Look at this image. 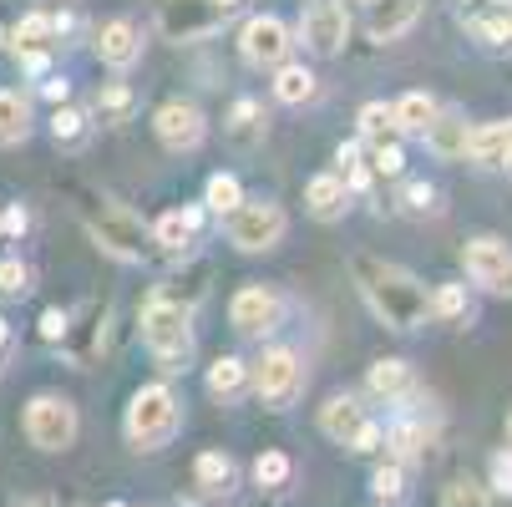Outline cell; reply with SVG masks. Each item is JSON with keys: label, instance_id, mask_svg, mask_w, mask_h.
Wrapping results in <instances>:
<instances>
[{"label": "cell", "instance_id": "cell-1", "mask_svg": "<svg viewBox=\"0 0 512 507\" xmlns=\"http://www.w3.org/2000/svg\"><path fill=\"white\" fill-rule=\"evenodd\" d=\"M350 274H355V289L360 300L371 305V315L391 330H421L426 315H431V295L421 289V279L401 264H386V259H371V254H355L350 259Z\"/></svg>", "mask_w": 512, "mask_h": 507}, {"label": "cell", "instance_id": "cell-2", "mask_svg": "<svg viewBox=\"0 0 512 507\" xmlns=\"http://www.w3.org/2000/svg\"><path fill=\"white\" fill-rule=\"evenodd\" d=\"M122 431H127L132 452H163L178 431H183V401L173 396V386H163V381L142 386V391L127 401Z\"/></svg>", "mask_w": 512, "mask_h": 507}, {"label": "cell", "instance_id": "cell-3", "mask_svg": "<svg viewBox=\"0 0 512 507\" xmlns=\"http://www.w3.org/2000/svg\"><path fill=\"white\" fill-rule=\"evenodd\" d=\"M137 335H142V345L153 350V360L163 371H183V360L193 355V315L178 300H168V295H153L148 305H142Z\"/></svg>", "mask_w": 512, "mask_h": 507}, {"label": "cell", "instance_id": "cell-4", "mask_svg": "<svg viewBox=\"0 0 512 507\" xmlns=\"http://www.w3.org/2000/svg\"><path fill=\"white\" fill-rule=\"evenodd\" d=\"M82 224H87V234H92V244L102 249V254H112V259H122V264H142L153 254V229L137 219V213H127L122 203H87L82 208Z\"/></svg>", "mask_w": 512, "mask_h": 507}, {"label": "cell", "instance_id": "cell-5", "mask_svg": "<svg viewBox=\"0 0 512 507\" xmlns=\"http://www.w3.org/2000/svg\"><path fill=\"white\" fill-rule=\"evenodd\" d=\"M284 229H289L284 208L269 203V198H244L229 213V244L239 254H269V249H279L284 244Z\"/></svg>", "mask_w": 512, "mask_h": 507}, {"label": "cell", "instance_id": "cell-6", "mask_svg": "<svg viewBox=\"0 0 512 507\" xmlns=\"http://www.w3.org/2000/svg\"><path fill=\"white\" fill-rule=\"evenodd\" d=\"M249 381H254V391H259V401L269 411H289L300 401V391H305V366H300V355L289 345H274V350H264L254 360Z\"/></svg>", "mask_w": 512, "mask_h": 507}, {"label": "cell", "instance_id": "cell-7", "mask_svg": "<svg viewBox=\"0 0 512 507\" xmlns=\"http://www.w3.org/2000/svg\"><path fill=\"white\" fill-rule=\"evenodd\" d=\"M77 406H71L66 396H31L26 406V442L36 452H71V442H77Z\"/></svg>", "mask_w": 512, "mask_h": 507}, {"label": "cell", "instance_id": "cell-8", "mask_svg": "<svg viewBox=\"0 0 512 507\" xmlns=\"http://www.w3.org/2000/svg\"><path fill=\"white\" fill-rule=\"evenodd\" d=\"M462 269L477 289L487 295H512V244L482 234V239H467L462 244Z\"/></svg>", "mask_w": 512, "mask_h": 507}, {"label": "cell", "instance_id": "cell-9", "mask_svg": "<svg viewBox=\"0 0 512 507\" xmlns=\"http://www.w3.org/2000/svg\"><path fill=\"white\" fill-rule=\"evenodd\" d=\"M229 11L218 6V0H163L158 11V31L168 41H203L213 31H224Z\"/></svg>", "mask_w": 512, "mask_h": 507}, {"label": "cell", "instance_id": "cell-10", "mask_svg": "<svg viewBox=\"0 0 512 507\" xmlns=\"http://www.w3.org/2000/svg\"><path fill=\"white\" fill-rule=\"evenodd\" d=\"M229 325L239 335H274L284 325V295L269 284H244L229 300Z\"/></svg>", "mask_w": 512, "mask_h": 507}, {"label": "cell", "instance_id": "cell-11", "mask_svg": "<svg viewBox=\"0 0 512 507\" xmlns=\"http://www.w3.org/2000/svg\"><path fill=\"white\" fill-rule=\"evenodd\" d=\"M289 46H295V31H289L279 16H249L244 21V31H239V56L249 61V66H279V61H289Z\"/></svg>", "mask_w": 512, "mask_h": 507}, {"label": "cell", "instance_id": "cell-12", "mask_svg": "<svg viewBox=\"0 0 512 507\" xmlns=\"http://www.w3.org/2000/svg\"><path fill=\"white\" fill-rule=\"evenodd\" d=\"M300 41H305V51H315V56H340V51H345V41H350V16H345L340 0H315V6H305V16H300Z\"/></svg>", "mask_w": 512, "mask_h": 507}, {"label": "cell", "instance_id": "cell-13", "mask_svg": "<svg viewBox=\"0 0 512 507\" xmlns=\"http://www.w3.org/2000/svg\"><path fill=\"white\" fill-rule=\"evenodd\" d=\"M61 16H46V11H31V16H21L16 21V31H11V51H16V61L21 66H31V71H41L46 61H51V51H56V41H61Z\"/></svg>", "mask_w": 512, "mask_h": 507}, {"label": "cell", "instance_id": "cell-14", "mask_svg": "<svg viewBox=\"0 0 512 507\" xmlns=\"http://www.w3.org/2000/svg\"><path fill=\"white\" fill-rule=\"evenodd\" d=\"M153 132H158V142L168 153H193L203 142V132H208V122H203V112L193 102H163L153 112Z\"/></svg>", "mask_w": 512, "mask_h": 507}, {"label": "cell", "instance_id": "cell-15", "mask_svg": "<svg viewBox=\"0 0 512 507\" xmlns=\"http://www.w3.org/2000/svg\"><path fill=\"white\" fill-rule=\"evenodd\" d=\"M421 6L426 0H371L365 6V31H371V41H401L421 21Z\"/></svg>", "mask_w": 512, "mask_h": 507}, {"label": "cell", "instance_id": "cell-16", "mask_svg": "<svg viewBox=\"0 0 512 507\" xmlns=\"http://www.w3.org/2000/svg\"><path fill=\"white\" fill-rule=\"evenodd\" d=\"M305 208H310V219H320V224L345 219L350 213V183L340 173H315L305 183Z\"/></svg>", "mask_w": 512, "mask_h": 507}, {"label": "cell", "instance_id": "cell-17", "mask_svg": "<svg viewBox=\"0 0 512 507\" xmlns=\"http://www.w3.org/2000/svg\"><path fill=\"white\" fill-rule=\"evenodd\" d=\"M97 56H102L112 71L137 66V56H142V36H137V26H132V21H107V26L97 31Z\"/></svg>", "mask_w": 512, "mask_h": 507}, {"label": "cell", "instance_id": "cell-18", "mask_svg": "<svg viewBox=\"0 0 512 507\" xmlns=\"http://www.w3.org/2000/svg\"><path fill=\"white\" fill-rule=\"evenodd\" d=\"M315 92H320V77L305 61H279L274 66V97L284 107H305V102H315Z\"/></svg>", "mask_w": 512, "mask_h": 507}, {"label": "cell", "instance_id": "cell-19", "mask_svg": "<svg viewBox=\"0 0 512 507\" xmlns=\"http://www.w3.org/2000/svg\"><path fill=\"white\" fill-rule=\"evenodd\" d=\"M360 426H365V406H360L355 396H330V401L320 406V431H325L330 442L345 447Z\"/></svg>", "mask_w": 512, "mask_h": 507}, {"label": "cell", "instance_id": "cell-20", "mask_svg": "<svg viewBox=\"0 0 512 507\" xmlns=\"http://www.w3.org/2000/svg\"><path fill=\"white\" fill-rule=\"evenodd\" d=\"M411 386H416V376H411L406 360H396V355L391 360H376L371 376H365V391H371L376 401H406Z\"/></svg>", "mask_w": 512, "mask_h": 507}, {"label": "cell", "instance_id": "cell-21", "mask_svg": "<svg viewBox=\"0 0 512 507\" xmlns=\"http://www.w3.org/2000/svg\"><path fill=\"white\" fill-rule=\"evenodd\" d=\"M467 132H472V127H467L462 112H436V122H431L421 137H426V148H431L436 158H462V153H467Z\"/></svg>", "mask_w": 512, "mask_h": 507}, {"label": "cell", "instance_id": "cell-22", "mask_svg": "<svg viewBox=\"0 0 512 507\" xmlns=\"http://www.w3.org/2000/svg\"><path fill=\"white\" fill-rule=\"evenodd\" d=\"M431 442H436V426H426V421H396L391 431H386V447L396 452V462H421L426 452H431Z\"/></svg>", "mask_w": 512, "mask_h": 507}, {"label": "cell", "instance_id": "cell-23", "mask_svg": "<svg viewBox=\"0 0 512 507\" xmlns=\"http://www.w3.org/2000/svg\"><path fill=\"white\" fill-rule=\"evenodd\" d=\"M193 482H198L208 497H229L234 482H239V467H234L229 452H203V457L193 462Z\"/></svg>", "mask_w": 512, "mask_h": 507}, {"label": "cell", "instance_id": "cell-24", "mask_svg": "<svg viewBox=\"0 0 512 507\" xmlns=\"http://www.w3.org/2000/svg\"><path fill=\"white\" fill-rule=\"evenodd\" d=\"M31 137V102L11 87H0V148H16Z\"/></svg>", "mask_w": 512, "mask_h": 507}, {"label": "cell", "instance_id": "cell-25", "mask_svg": "<svg viewBox=\"0 0 512 507\" xmlns=\"http://www.w3.org/2000/svg\"><path fill=\"white\" fill-rule=\"evenodd\" d=\"M244 386H249V366H244L239 355H218L213 366H208V396H218V401H239Z\"/></svg>", "mask_w": 512, "mask_h": 507}, {"label": "cell", "instance_id": "cell-26", "mask_svg": "<svg viewBox=\"0 0 512 507\" xmlns=\"http://www.w3.org/2000/svg\"><path fill=\"white\" fill-rule=\"evenodd\" d=\"M477 168H507V148H502V122H487V127H472L467 132V153Z\"/></svg>", "mask_w": 512, "mask_h": 507}, {"label": "cell", "instance_id": "cell-27", "mask_svg": "<svg viewBox=\"0 0 512 507\" xmlns=\"http://www.w3.org/2000/svg\"><path fill=\"white\" fill-rule=\"evenodd\" d=\"M193 234H198V208H173V213H163V219L153 224V244H163L173 254L188 249Z\"/></svg>", "mask_w": 512, "mask_h": 507}, {"label": "cell", "instance_id": "cell-28", "mask_svg": "<svg viewBox=\"0 0 512 507\" xmlns=\"http://www.w3.org/2000/svg\"><path fill=\"white\" fill-rule=\"evenodd\" d=\"M431 315L442 320V325H472V295H467V284H436V295H431Z\"/></svg>", "mask_w": 512, "mask_h": 507}, {"label": "cell", "instance_id": "cell-29", "mask_svg": "<svg viewBox=\"0 0 512 507\" xmlns=\"http://www.w3.org/2000/svg\"><path fill=\"white\" fill-rule=\"evenodd\" d=\"M391 112H396V127L401 132H426L431 122H436V112H442V107H436V97L431 92H406L401 102H391Z\"/></svg>", "mask_w": 512, "mask_h": 507}, {"label": "cell", "instance_id": "cell-30", "mask_svg": "<svg viewBox=\"0 0 512 507\" xmlns=\"http://www.w3.org/2000/svg\"><path fill=\"white\" fill-rule=\"evenodd\" d=\"M239 203H244V183H239L234 173H213V178H208V188H203V208H208V213L229 219Z\"/></svg>", "mask_w": 512, "mask_h": 507}, {"label": "cell", "instance_id": "cell-31", "mask_svg": "<svg viewBox=\"0 0 512 507\" xmlns=\"http://www.w3.org/2000/svg\"><path fill=\"white\" fill-rule=\"evenodd\" d=\"M401 137V127H396V112L386 107V102H365L360 107V142H396Z\"/></svg>", "mask_w": 512, "mask_h": 507}, {"label": "cell", "instance_id": "cell-32", "mask_svg": "<svg viewBox=\"0 0 512 507\" xmlns=\"http://www.w3.org/2000/svg\"><path fill=\"white\" fill-rule=\"evenodd\" d=\"M442 507H497V492L472 482V477H457L447 492H442Z\"/></svg>", "mask_w": 512, "mask_h": 507}, {"label": "cell", "instance_id": "cell-33", "mask_svg": "<svg viewBox=\"0 0 512 507\" xmlns=\"http://www.w3.org/2000/svg\"><path fill=\"white\" fill-rule=\"evenodd\" d=\"M87 127H92V122H87L77 107H56V117H51V137L61 142V148H82Z\"/></svg>", "mask_w": 512, "mask_h": 507}, {"label": "cell", "instance_id": "cell-34", "mask_svg": "<svg viewBox=\"0 0 512 507\" xmlns=\"http://www.w3.org/2000/svg\"><path fill=\"white\" fill-rule=\"evenodd\" d=\"M229 132H234L239 142H254V137L264 132V107H259L254 97H239L234 112H229Z\"/></svg>", "mask_w": 512, "mask_h": 507}, {"label": "cell", "instance_id": "cell-35", "mask_svg": "<svg viewBox=\"0 0 512 507\" xmlns=\"http://www.w3.org/2000/svg\"><path fill=\"white\" fill-rule=\"evenodd\" d=\"M132 107H137V102H132V92H127L122 82H112V87H102V92H97V117H102V122H112V127H117V122H127V117H132Z\"/></svg>", "mask_w": 512, "mask_h": 507}, {"label": "cell", "instance_id": "cell-36", "mask_svg": "<svg viewBox=\"0 0 512 507\" xmlns=\"http://www.w3.org/2000/svg\"><path fill=\"white\" fill-rule=\"evenodd\" d=\"M289 472H295V462H289L284 452H264V457L254 462V482L269 487V492H279V487L289 482Z\"/></svg>", "mask_w": 512, "mask_h": 507}, {"label": "cell", "instance_id": "cell-37", "mask_svg": "<svg viewBox=\"0 0 512 507\" xmlns=\"http://www.w3.org/2000/svg\"><path fill=\"white\" fill-rule=\"evenodd\" d=\"M365 158V148H360V142H345V148L335 153V163H340V178L350 183V193L360 188V183H371V163H360Z\"/></svg>", "mask_w": 512, "mask_h": 507}, {"label": "cell", "instance_id": "cell-38", "mask_svg": "<svg viewBox=\"0 0 512 507\" xmlns=\"http://www.w3.org/2000/svg\"><path fill=\"white\" fill-rule=\"evenodd\" d=\"M472 31H477L487 46H497V51H512V11L482 16V21H472Z\"/></svg>", "mask_w": 512, "mask_h": 507}, {"label": "cell", "instance_id": "cell-39", "mask_svg": "<svg viewBox=\"0 0 512 507\" xmlns=\"http://www.w3.org/2000/svg\"><path fill=\"white\" fill-rule=\"evenodd\" d=\"M371 492H376L381 502H396V497L406 492V467H401V462H386V467H376V477H371Z\"/></svg>", "mask_w": 512, "mask_h": 507}, {"label": "cell", "instance_id": "cell-40", "mask_svg": "<svg viewBox=\"0 0 512 507\" xmlns=\"http://www.w3.org/2000/svg\"><path fill=\"white\" fill-rule=\"evenodd\" d=\"M401 168H406L401 142H376V148H371V178H396Z\"/></svg>", "mask_w": 512, "mask_h": 507}, {"label": "cell", "instance_id": "cell-41", "mask_svg": "<svg viewBox=\"0 0 512 507\" xmlns=\"http://www.w3.org/2000/svg\"><path fill=\"white\" fill-rule=\"evenodd\" d=\"M26 289H31V269H26L21 259H0V295L21 300Z\"/></svg>", "mask_w": 512, "mask_h": 507}, {"label": "cell", "instance_id": "cell-42", "mask_svg": "<svg viewBox=\"0 0 512 507\" xmlns=\"http://www.w3.org/2000/svg\"><path fill=\"white\" fill-rule=\"evenodd\" d=\"M381 442H386V426H376L371 416H365V426L355 431V437L345 442L350 452H360V457H371V452H381Z\"/></svg>", "mask_w": 512, "mask_h": 507}, {"label": "cell", "instance_id": "cell-43", "mask_svg": "<svg viewBox=\"0 0 512 507\" xmlns=\"http://www.w3.org/2000/svg\"><path fill=\"white\" fill-rule=\"evenodd\" d=\"M487 487H492L497 497H512V452H497V457H492V467H487Z\"/></svg>", "mask_w": 512, "mask_h": 507}, {"label": "cell", "instance_id": "cell-44", "mask_svg": "<svg viewBox=\"0 0 512 507\" xmlns=\"http://www.w3.org/2000/svg\"><path fill=\"white\" fill-rule=\"evenodd\" d=\"M66 325H71L66 310H46V315H41V340H46V345H61V340H66Z\"/></svg>", "mask_w": 512, "mask_h": 507}, {"label": "cell", "instance_id": "cell-45", "mask_svg": "<svg viewBox=\"0 0 512 507\" xmlns=\"http://www.w3.org/2000/svg\"><path fill=\"white\" fill-rule=\"evenodd\" d=\"M436 203V188L431 183H406V208L411 213H421V208H431Z\"/></svg>", "mask_w": 512, "mask_h": 507}, {"label": "cell", "instance_id": "cell-46", "mask_svg": "<svg viewBox=\"0 0 512 507\" xmlns=\"http://www.w3.org/2000/svg\"><path fill=\"white\" fill-rule=\"evenodd\" d=\"M26 224H31V213H26L21 203L0 213V234H26Z\"/></svg>", "mask_w": 512, "mask_h": 507}, {"label": "cell", "instance_id": "cell-47", "mask_svg": "<svg viewBox=\"0 0 512 507\" xmlns=\"http://www.w3.org/2000/svg\"><path fill=\"white\" fill-rule=\"evenodd\" d=\"M41 92H46V102L66 107V97H71V82H66V77H46V87H41Z\"/></svg>", "mask_w": 512, "mask_h": 507}, {"label": "cell", "instance_id": "cell-48", "mask_svg": "<svg viewBox=\"0 0 512 507\" xmlns=\"http://www.w3.org/2000/svg\"><path fill=\"white\" fill-rule=\"evenodd\" d=\"M16 507H61V502H56V497H46V492H41V497H21V502H16Z\"/></svg>", "mask_w": 512, "mask_h": 507}, {"label": "cell", "instance_id": "cell-49", "mask_svg": "<svg viewBox=\"0 0 512 507\" xmlns=\"http://www.w3.org/2000/svg\"><path fill=\"white\" fill-rule=\"evenodd\" d=\"M502 148H507V168H512V117L502 122Z\"/></svg>", "mask_w": 512, "mask_h": 507}, {"label": "cell", "instance_id": "cell-50", "mask_svg": "<svg viewBox=\"0 0 512 507\" xmlns=\"http://www.w3.org/2000/svg\"><path fill=\"white\" fill-rule=\"evenodd\" d=\"M218 6H224V11H239V6H244V0H218Z\"/></svg>", "mask_w": 512, "mask_h": 507}, {"label": "cell", "instance_id": "cell-51", "mask_svg": "<svg viewBox=\"0 0 512 507\" xmlns=\"http://www.w3.org/2000/svg\"><path fill=\"white\" fill-rule=\"evenodd\" d=\"M507 452H512V416H507Z\"/></svg>", "mask_w": 512, "mask_h": 507}, {"label": "cell", "instance_id": "cell-52", "mask_svg": "<svg viewBox=\"0 0 512 507\" xmlns=\"http://www.w3.org/2000/svg\"><path fill=\"white\" fill-rule=\"evenodd\" d=\"M6 51H11V46H6V36H0V56H6Z\"/></svg>", "mask_w": 512, "mask_h": 507}, {"label": "cell", "instance_id": "cell-53", "mask_svg": "<svg viewBox=\"0 0 512 507\" xmlns=\"http://www.w3.org/2000/svg\"><path fill=\"white\" fill-rule=\"evenodd\" d=\"M107 507H122V502H107Z\"/></svg>", "mask_w": 512, "mask_h": 507}, {"label": "cell", "instance_id": "cell-54", "mask_svg": "<svg viewBox=\"0 0 512 507\" xmlns=\"http://www.w3.org/2000/svg\"><path fill=\"white\" fill-rule=\"evenodd\" d=\"M360 6H371V0H360Z\"/></svg>", "mask_w": 512, "mask_h": 507}, {"label": "cell", "instance_id": "cell-55", "mask_svg": "<svg viewBox=\"0 0 512 507\" xmlns=\"http://www.w3.org/2000/svg\"><path fill=\"white\" fill-rule=\"evenodd\" d=\"M497 6H507V0H497Z\"/></svg>", "mask_w": 512, "mask_h": 507}]
</instances>
